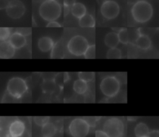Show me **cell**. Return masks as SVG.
I'll list each match as a JSON object with an SVG mask.
<instances>
[{"instance_id":"obj_29","label":"cell","mask_w":159,"mask_h":137,"mask_svg":"<svg viewBox=\"0 0 159 137\" xmlns=\"http://www.w3.org/2000/svg\"><path fill=\"white\" fill-rule=\"evenodd\" d=\"M96 137H109L103 130H97L95 133Z\"/></svg>"},{"instance_id":"obj_15","label":"cell","mask_w":159,"mask_h":137,"mask_svg":"<svg viewBox=\"0 0 159 137\" xmlns=\"http://www.w3.org/2000/svg\"><path fill=\"white\" fill-rule=\"evenodd\" d=\"M135 44L140 49L146 50L150 48L152 45L150 38L148 35L145 34H140L135 41Z\"/></svg>"},{"instance_id":"obj_5","label":"cell","mask_w":159,"mask_h":137,"mask_svg":"<svg viewBox=\"0 0 159 137\" xmlns=\"http://www.w3.org/2000/svg\"><path fill=\"white\" fill-rule=\"evenodd\" d=\"M27 90V86L26 82L22 78L14 77L10 79L7 82V91L14 98H20Z\"/></svg>"},{"instance_id":"obj_11","label":"cell","mask_w":159,"mask_h":137,"mask_svg":"<svg viewBox=\"0 0 159 137\" xmlns=\"http://www.w3.org/2000/svg\"><path fill=\"white\" fill-rule=\"evenodd\" d=\"M25 131V125L20 120L12 122L9 126V134L14 137H20Z\"/></svg>"},{"instance_id":"obj_25","label":"cell","mask_w":159,"mask_h":137,"mask_svg":"<svg viewBox=\"0 0 159 137\" xmlns=\"http://www.w3.org/2000/svg\"><path fill=\"white\" fill-rule=\"evenodd\" d=\"M86 59H95L96 58V46L95 45H89L84 54Z\"/></svg>"},{"instance_id":"obj_31","label":"cell","mask_w":159,"mask_h":137,"mask_svg":"<svg viewBox=\"0 0 159 137\" xmlns=\"http://www.w3.org/2000/svg\"><path fill=\"white\" fill-rule=\"evenodd\" d=\"M47 27H60L61 25L58 22H57L55 20V21L49 22L48 23V24L47 25Z\"/></svg>"},{"instance_id":"obj_34","label":"cell","mask_w":159,"mask_h":137,"mask_svg":"<svg viewBox=\"0 0 159 137\" xmlns=\"http://www.w3.org/2000/svg\"><path fill=\"white\" fill-rule=\"evenodd\" d=\"M6 137H14V136H11V135L9 134V135H7Z\"/></svg>"},{"instance_id":"obj_19","label":"cell","mask_w":159,"mask_h":137,"mask_svg":"<svg viewBox=\"0 0 159 137\" xmlns=\"http://www.w3.org/2000/svg\"><path fill=\"white\" fill-rule=\"evenodd\" d=\"M79 25L82 27H94L95 26V20L94 17L89 14H86L79 19Z\"/></svg>"},{"instance_id":"obj_24","label":"cell","mask_w":159,"mask_h":137,"mask_svg":"<svg viewBox=\"0 0 159 137\" xmlns=\"http://www.w3.org/2000/svg\"><path fill=\"white\" fill-rule=\"evenodd\" d=\"M79 79L86 82H91L94 78L95 73L94 72H80L78 74Z\"/></svg>"},{"instance_id":"obj_12","label":"cell","mask_w":159,"mask_h":137,"mask_svg":"<svg viewBox=\"0 0 159 137\" xmlns=\"http://www.w3.org/2000/svg\"><path fill=\"white\" fill-rule=\"evenodd\" d=\"M9 42L16 49L21 48L26 44V39L24 35L19 32L12 33L9 38Z\"/></svg>"},{"instance_id":"obj_1","label":"cell","mask_w":159,"mask_h":137,"mask_svg":"<svg viewBox=\"0 0 159 137\" xmlns=\"http://www.w3.org/2000/svg\"><path fill=\"white\" fill-rule=\"evenodd\" d=\"M153 13V9L151 4L145 0L137 1L131 9L134 19L140 23H144L150 20Z\"/></svg>"},{"instance_id":"obj_23","label":"cell","mask_w":159,"mask_h":137,"mask_svg":"<svg viewBox=\"0 0 159 137\" xmlns=\"http://www.w3.org/2000/svg\"><path fill=\"white\" fill-rule=\"evenodd\" d=\"M120 42L123 44H127L129 42V34L127 29H122L118 33Z\"/></svg>"},{"instance_id":"obj_33","label":"cell","mask_w":159,"mask_h":137,"mask_svg":"<svg viewBox=\"0 0 159 137\" xmlns=\"http://www.w3.org/2000/svg\"><path fill=\"white\" fill-rule=\"evenodd\" d=\"M75 3V0H64V5L65 7L72 6Z\"/></svg>"},{"instance_id":"obj_22","label":"cell","mask_w":159,"mask_h":137,"mask_svg":"<svg viewBox=\"0 0 159 137\" xmlns=\"http://www.w3.org/2000/svg\"><path fill=\"white\" fill-rule=\"evenodd\" d=\"M121 57V51L116 47L109 49L106 53V58L107 59H120Z\"/></svg>"},{"instance_id":"obj_27","label":"cell","mask_w":159,"mask_h":137,"mask_svg":"<svg viewBox=\"0 0 159 137\" xmlns=\"http://www.w3.org/2000/svg\"><path fill=\"white\" fill-rule=\"evenodd\" d=\"M50 119L49 117H34V121L35 123H36L37 125L43 126L45 124L48 122Z\"/></svg>"},{"instance_id":"obj_26","label":"cell","mask_w":159,"mask_h":137,"mask_svg":"<svg viewBox=\"0 0 159 137\" xmlns=\"http://www.w3.org/2000/svg\"><path fill=\"white\" fill-rule=\"evenodd\" d=\"M11 31L9 28L7 27H1L0 28V40L6 41V40L10 37Z\"/></svg>"},{"instance_id":"obj_6","label":"cell","mask_w":159,"mask_h":137,"mask_svg":"<svg viewBox=\"0 0 159 137\" xmlns=\"http://www.w3.org/2000/svg\"><path fill=\"white\" fill-rule=\"evenodd\" d=\"M120 82L114 76H107L101 82L100 89L102 94L109 97H112L117 94L120 90Z\"/></svg>"},{"instance_id":"obj_10","label":"cell","mask_w":159,"mask_h":137,"mask_svg":"<svg viewBox=\"0 0 159 137\" xmlns=\"http://www.w3.org/2000/svg\"><path fill=\"white\" fill-rule=\"evenodd\" d=\"M15 48L9 41H2L0 43V58L1 59H10L15 54Z\"/></svg>"},{"instance_id":"obj_21","label":"cell","mask_w":159,"mask_h":137,"mask_svg":"<svg viewBox=\"0 0 159 137\" xmlns=\"http://www.w3.org/2000/svg\"><path fill=\"white\" fill-rule=\"evenodd\" d=\"M55 84L54 79H47L44 81L42 85V89L43 91L45 93L52 94L55 91Z\"/></svg>"},{"instance_id":"obj_3","label":"cell","mask_w":159,"mask_h":137,"mask_svg":"<svg viewBox=\"0 0 159 137\" xmlns=\"http://www.w3.org/2000/svg\"><path fill=\"white\" fill-rule=\"evenodd\" d=\"M102 130L109 137H122L124 131V125L120 119L112 117L105 121Z\"/></svg>"},{"instance_id":"obj_30","label":"cell","mask_w":159,"mask_h":137,"mask_svg":"<svg viewBox=\"0 0 159 137\" xmlns=\"http://www.w3.org/2000/svg\"><path fill=\"white\" fill-rule=\"evenodd\" d=\"M147 137H159V131L157 130H152L149 132Z\"/></svg>"},{"instance_id":"obj_20","label":"cell","mask_w":159,"mask_h":137,"mask_svg":"<svg viewBox=\"0 0 159 137\" xmlns=\"http://www.w3.org/2000/svg\"><path fill=\"white\" fill-rule=\"evenodd\" d=\"M73 89L74 91L78 94L82 95L84 94L88 89V84L85 81L78 79L73 82Z\"/></svg>"},{"instance_id":"obj_7","label":"cell","mask_w":159,"mask_h":137,"mask_svg":"<svg viewBox=\"0 0 159 137\" xmlns=\"http://www.w3.org/2000/svg\"><path fill=\"white\" fill-rule=\"evenodd\" d=\"M68 130L73 137H86L89 131V125L84 119L76 118L70 122Z\"/></svg>"},{"instance_id":"obj_16","label":"cell","mask_w":159,"mask_h":137,"mask_svg":"<svg viewBox=\"0 0 159 137\" xmlns=\"http://www.w3.org/2000/svg\"><path fill=\"white\" fill-rule=\"evenodd\" d=\"M71 12L74 17L80 19L86 14V8L82 3L75 2L71 7Z\"/></svg>"},{"instance_id":"obj_13","label":"cell","mask_w":159,"mask_h":137,"mask_svg":"<svg viewBox=\"0 0 159 137\" xmlns=\"http://www.w3.org/2000/svg\"><path fill=\"white\" fill-rule=\"evenodd\" d=\"M38 47L40 51L47 52L52 50L54 46L53 40L48 37H43L38 41Z\"/></svg>"},{"instance_id":"obj_28","label":"cell","mask_w":159,"mask_h":137,"mask_svg":"<svg viewBox=\"0 0 159 137\" xmlns=\"http://www.w3.org/2000/svg\"><path fill=\"white\" fill-rule=\"evenodd\" d=\"M53 50L52 53H54V55L55 54L56 55H59V57H60V58H61V57L60 56V55H62V54H63V49H62V48H61V46L60 44L57 43V45L53 46Z\"/></svg>"},{"instance_id":"obj_8","label":"cell","mask_w":159,"mask_h":137,"mask_svg":"<svg viewBox=\"0 0 159 137\" xmlns=\"http://www.w3.org/2000/svg\"><path fill=\"white\" fill-rule=\"evenodd\" d=\"M7 15L13 19L20 18L25 12V7L19 0H11L6 8Z\"/></svg>"},{"instance_id":"obj_14","label":"cell","mask_w":159,"mask_h":137,"mask_svg":"<svg viewBox=\"0 0 159 137\" xmlns=\"http://www.w3.org/2000/svg\"><path fill=\"white\" fill-rule=\"evenodd\" d=\"M120 42L118 33L111 32L107 33L104 37L105 45L110 48L116 47Z\"/></svg>"},{"instance_id":"obj_32","label":"cell","mask_w":159,"mask_h":137,"mask_svg":"<svg viewBox=\"0 0 159 137\" xmlns=\"http://www.w3.org/2000/svg\"><path fill=\"white\" fill-rule=\"evenodd\" d=\"M9 2L7 0H0V9H3L4 8H6Z\"/></svg>"},{"instance_id":"obj_2","label":"cell","mask_w":159,"mask_h":137,"mask_svg":"<svg viewBox=\"0 0 159 137\" xmlns=\"http://www.w3.org/2000/svg\"><path fill=\"white\" fill-rule=\"evenodd\" d=\"M39 13L45 20L55 21L61 15V7L57 0H45L40 4Z\"/></svg>"},{"instance_id":"obj_9","label":"cell","mask_w":159,"mask_h":137,"mask_svg":"<svg viewBox=\"0 0 159 137\" xmlns=\"http://www.w3.org/2000/svg\"><path fill=\"white\" fill-rule=\"evenodd\" d=\"M120 7L119 4L114 1L108 0L104 1L101 7V12L106 19H113L119 14Z\"/></svg>"},{"instance_id":"obj_18","label":"cell","mask_w":159,"mask_h":137,"mask_svg":"<svg viewBox=\"0 0 159 137\" xmlns=\"http://www.w3.org/2000/svg\"><path fill=\"white\" fill-rule=\"evenodd\" d=\"M57 131L56 126L52 122H48L42 126L43 137H53Z\"/></svg>"},{"instance_id":"obj_4","label":"cell","mask_w":159,"mask_h":137,"mask_svg":"<svg viewBox=\"0 0 159 137\" xmlns=\"http://www.w3.org/2000/svg\"><path fill=\"white\" fill-rule=\"evenodd\" d=\"M88 46L89 44L86 38L80 35L73 37L67 44L69 52L77 56L84 55Z\"/></svg>"},{"instance_id":"obj_17","label":"cell","mask_w":159,"mask_h":137,"mask_svg":"<svg viewBox=\"0 0 159 137\" xmlns=\"http://www.w3.org/2000/svg\"><path fill=\"white\" fill-rule=\"evenodd\" d=\"M149 132L148 126L143 122L137 123L134 128V133L136 137H147Z\"/></svg>"}]
</instances>
